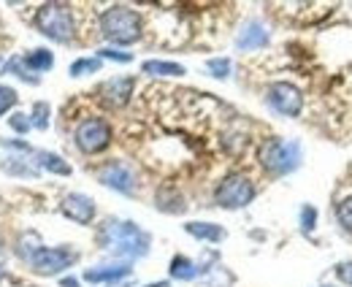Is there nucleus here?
I'll use <instances>...</instances> for the list:
<instances>
[{
	"label": "nucleus",
	"instance_id": "f257e3e1",
	"mask_svg": "<svg viewBox=\"0 0 352 287\" xmlns=\"http://www.w3.org/2000/svg\"><path fill=\"white\" fill-rule=\"evenodd\" d=\"M98 244H100V249H106L109 255L131 263L135 257L149 255L152 236L141 225L131 222V220H114V217H109L98 228Z\"/></svg>",
	"mask_w": 352,
	"mask_h": 287
},
{
	"label": "nucleus",
	"instance_id": "f03ea898",
	"mask_svg": "<svg viewBox=\"0 0 352 287\" xmlns=\"http://www.w3.org/2000/svg\"><path fill=\"white\" fill-rule=\"evenodd\" d=\"M100 36L117 46H131L144 36V19L131 6H109L98 19Z\"/></svg>",
	"mask_w": 352,
	"mask_h": 287
},
{
	"label": "nucleus",
	"instance_id": "7ed1b4c3",
	"mask_svg": "<svg viewBox=\"0 0 352 287\" xmlns=\"http://www.w3.org/2000/svg\"><path fill=\"white\" fill-rule=\"evenodd\" d=\"M36 30L54 43H68L76 36V11L68 3H44L33 17Z\"/></svg>",
	"mask_w": 352,
	"mask_h": 287
},
{
	"label": "nucleus",
	"instance_id": "20e7f679",
	"mask_svg": "<svg viewBox=\"0 0 352 287\" xmlns=\"http://www.w3.org/2000/svg\"><path fill=\"white\" fill-rule=\"evenodd\" d=\"M258 163L271 176H287L301 165V144L287 138H265L258 147Z\"/></svg>",
	"mask_w": 352,
	"mask_h": 287
},
{
	"label": "nucleus",
	"instance_id": "39448f33",
	"mask_svg": "<svg viewBox=\"0 0 352 287\" xmlns=\"http://www.w3.org/2000/svg\"><path fill=\"white\" fill-rule=\"evenodd\" d=\"M255 195H258L255 182H252L247 173L233 171V173L222 176V182L217 184V190H214V204L220 206V209H228V211H239V209H247V206L252 204Z\"/></svg>",
	"mask_w": 352,
	"mask_h": 287
},
{
	"label": "nucleus",
	"instance_id": "423d86ee",
	"mask_svg": "<svg viewBox=\"0 0 352 287\" xmlns=\"http://www.w3.org/2000/svg\"><path fill=\"white\" fill-rule=\"evenodd\" d=\"M76 260H79V252L71 244L41 246V249L30 257L28 268H30V274H36V277H60V274H65L68 268H74Z\"/></svg>",
	"mask_w": 352,
	"mask_h": 287
},
{
	"label": "nucleus",
	"instance_id": "0eeeda50",
	"mask_svg": "<svg viewBox=\"0 0 352 287\" xmlns=\"http://www.w3.org/2000/svg\"><path fill=\"white\" fill-rule=\"evenodd\" d=\"M111 138H114L111 125L106 120H100V117H87L74 130V144L85 155H100L103 149L111 147Z\"/></svg>",
	"mask_w": 352,
	"mask_h": 287
},
{
	"label": "nucleus",
	"instance_id": "6e6552de",
	"mask_svg": "<svg viewBox=\"0 0 352 287\" xmlns=\"http://www.w3.org/2000/svg\"><path fill=\"white\" fill-rule=\"evenodd\" d=\"M265 103L271 111L282 114V117H298L301 109H304V95L296 84L290 82H274L265 89Z\"/></svg>",
	"mask_w": 352,
	"mask_h": 287
},
{
	"label": "nucleus",
	"instance_id": "1a4fd4ad",
	"mask_svg": "<svg viewBox=\"0 0 352 287\" xmlns=\"http://www.w3.org/2000/svg\"><path fill=\"white\" fill-rule=\"evenodd\" d=\"M98 179L103 187L109 190H117L122 195H133L135 187H138V179H135V171L133 165H128L125 160H109L98 168Z\"/></svg>",
	"mask_w": 352,
	"mask_h": 287
},
{
	"label": "nucleus",
	"instance_id": "9d476101",
	"mask_svg": "<svg viewBox=\"0 0 352 287\" xmlns=\"http://www.w3.org/2000/svg\"><path fill=\"white\" fill-rule=\"evenodd\" d=\"M133 87H135L133 76H114V79H106V82L98 87V98L109 109H122L131 100Z\"/></svg>",
	"mask_w": 352,
	"mask_h": 287
},
{
	"label": "nucleus",
	"instance_id": "9b49d317",
	"mask_svg": "<svg viewBox=\"0 0 352 287\" xmlns=\"http://www.w3.org/2000/svg\"><path fill=\"white\" fill-rule=\"evenodd\" d=\"M63 214L68 217V220H74L76 225H92L95 222V214H98V206L95 201L85 195V193H68L65 198H63Z\"/></svg>",
	"mask_w": 352,
	"mask_h": 287
},
{
	"label": "nucleus",
	"instance_id": "f8f14e48",
	"mask_svg": "<svg viewBox=\"0 0 352 287\" xmlns=\"http://www.w3.org/2000/svg\"><path fill=\"white\" fill-rule=\"evenodd\" d=\"M133 274V266L120 260V263H109V266H92L82 274V279L89 285H117L122 279H128Z\"/></svg>",
	"mask_w": 352,
	"mask_h": 287
},
{
	"label": "nucleus",
	"instance_id": "ddd939ff",
	"mask_svg": "<svg viewBox=\"0 0 352 287\" xmlns=\"http://www.w3.org/2000/svg\"><path fill=\"white\" fill-rule=\"evenodd\" d=\"M268 41H271L268 28H265L263 22H258V19H250L239 30V36H236V49H241V52H258V49H265Z\"/></svg>",
	"mask_w": 352,
	"mask_h": 287
},
{
	"label": "nucleus",
	"instance_id": "4468645a",
	"mask_svg": "<svg viewBox=\"0 0 352 287\" xmlns=\"http://www.w3.org/2000/svg\"><path fill=\"white\" fill-rule=\"evenodd\" d=\"M0 171H6L8 176H22V179H38L41 173V168L30 158H19V155H8L6 160H0Z\"/></svg>",
	"mask_w": 352,
	"mask_h": 287
},
{
	"label": "nucleus",
	"instance_id": "2eb2a0df",
	"mask_svg": "<svg viewBox=\"0 0 352 287\" xmlns=\"http://www.w3.org/2000/svg\"><path fill=\"white\" fill-rule=\"evenodd\" d=\"M168 274H171V279H179V282H192L204 274V268L195 260H190L187 255H174V260L168 266Z\"/></svg>",
	"mask_w": 352,
	"mask_h": 287
},
{
	"label": "nucleus",
	"instance_id": "dca6fc26",
	"mask_svg": "<svg viewBox=\"0 0 352 287\" xmlns=\"http://www.w3.org/2000/svg\"><path fill=\"white\" fill-rule=\"evenodd\" d=\"M184 231L198 239V242H209V244H220L225 239V228L222 225H214V222H187Z\"/></svg>",
	"mask_w": 352,
	"mask_h": 287
},
{
	"label": "nucleus",
	"instance_id": "f3484780",
	"mask_svg": "<svg viewBox=\"0 0 352 287\" xmlns=\"http://www.w3.org/2000/svg\"><path fill=\"white\" fill-rule=\"evenodd\" d=\"M33 163L38 165L41 171H49V173H57V176H71L74 173V168L65 163L60 155H54V152H46V149H36L33 152Z\"/></svg>",
	"mask_w": 352,
	"mask_h": 287
},
{
	"label": "nucleus",
	"instance_id": "a211bd4d",
	"mask_svg": "<svg viewBox=\"0 0 352 287\" xmlns=\"http://www.w3.org/2000/svg\"><path fill=\"white\" fill-rule=\"evenodd\" d=\"M155 204L160 211H166V214H182L187 204H184V195L174 190V187H160L157 190V195H155Z\"/></svg>",
	"mask_w": 352,
	"mask_h": 287
},
{
	"label": "nucleus",
	"instance_id": "6ab92c4d",
	"mask_svg": "<svg viewBox=\"0 0 352 287\" xmlns=\"http://www.w3.org/2000/svg\"><path fill=\"white\" fill-rule=\"evenodd\" d=\"M41 246L44 244H41V239H38V233H36V231H25V233L16 239V244H14V255L28 266V263H30V257H33Z\"/></svg>",
	"mask_w": 352,
	"mask_h": 287
},
{
	"label": "nucleus",
	"instance_id": "aec40b11",
	"mask_svg": "<svg viewBox=\"0 0 352 287\" xmlns=\"http://www.w3.org/2000/svg\"><path fill=\"white\" fill-rule=\"evenodd\" d=\"M22 63H25V68L33 71V74H46V71H52V65H54V54H52L49 49H33V52H28V54L22 57Z\"/></svg>",
	"mask_w": 352,
	"mask_h": 287
},
{
	"label": "nucleus",
	"instance_id": "412c9836",
	"mask_svg": "<svg viewBox=\"0 0 352 287\" xmlns=\"http://www.w3.org/2000/svg\"><path fill=\"white\" fill-rule=\"evenodd\" d=\"M141 71H144L146 76H184V74H187L184 65L168 63V60H146V63L141 65Z\"/></svg>",
	"mask_w": 352,
	"mask_h": 287
},
{
	"label": "nucleus",
	"instance_id": "4be33fe9",
	"mask_svg": "<svg viewBox=\"0 0 352 287\" xmlns=\"http://www.w3.org/2000/svg\"><path fill=\"white\" fill-rule=\"evenodd\" d=\"M100 65H103V60L100 57H79V60H74L71 63V76H89V74H98L100 71Z\"/></svg>",
	"mask_w": 352,
	"mask_h": 287
},
{
	"label": "nucleus",
	"instance_id": "5701e85b",
	"mask_svg": "<svg viewBox=\"0 0 352 287\" xmlns=\"http://www.w3.org/2000/svg\"><path fill=\"white\" fill-rule=\"evenodd\" d=\"M3 74H14V76H19L22 82L28 84H38V76H33L28 68H25V63H22V57H11L6 65H3Z\"/></svg>",
	"mask_w": 352,
	"mask_h": 287
},
{
	"label": "nucleus",
	"instance_id": "b1692460",
	"mask_svg": "<svg viewBox=\"0 0 352 287\" xmlns=\"http://www.w3.org/2000/svg\"><path fill=\"white\" fill-rule=\"evenodd\" d=\"M336 222H339V228H342L344 233L352 236V195L342 198V201L336 204Z\"/></svg>",
	"mask_w": 352,
	"mask_h": 287
},
{
	"label": "nucleus",
	"instance_id": "393cba45",
	"mask_svg": "<svg viewBox=\"0 0 352 287\" xmlns=\"http://www.w3.org/2000/svg\"><path fill=\"white\" fill-rule=\"evenodd\" d=\"M49 117H52V106H49L46 100L33 103V111H30V123H33V127L46 130V127H49Z\"/></svg>",
	"mask_w": 352,
	"mask_h": 287
},
{
	"label": "nucleus",
	"instance_id": "a878e982",
	"mask_svg": "<svg viewBox=\"0 0 352 287\" xmlns=\"http://www.w3.org/2000/svg\"><path fill=\"white\" fill-rule=\"evenodd\" d=\"M206 71L214 76V79H228L230 76V60L228 57H212L206 63Z\"/></svg>",
	"mask_w": 352,
	"mask_h": 287
},
{
	"label": "nucleus",
	"instance_id": "bb28decb",
	"mask_svg": "<svg viewBox=\"0 0 352 287\" xmlns=\"http://www.w3.org/2000/svg\"><path fill=\"white\" fill-rule=\"evenodd\" d=\"M16 103H19L16 89H14V87H8V84H0V117H3V114H8V109H14Z\"/></svg>",
	"mask_w": 352,
	"mask_h": 287
},
{
	"label": "nucleus",
	"instance_id": "cd10ccee",
	"mask_svg": "<svg viewBox=\"0 0 352 287\" xmlns=\"http://www.w3.org/2000/svg\"><path fill=\"white\" fill-rule=\"evenodd\" d=\"M8 127L14 130V133H19V136H25V133H30V114H22V111H14L11 117H8Z\"/></svg>",
	"mask_w": 352,
	"mask_h": 287
},
{
	"label": "nucleus",
	"instance_id": "c85d7f7f",
	"mask_svg": "<svg viewBox=\"0 0 352 287\" xmlns=\"http://www.w3.org/2000/svg\"><path fill=\"white\" fill-rule=\"evenodd\" d=\"M298 225H301V231L304 233H311L314 231V225H317V209L314 206H304L301 209V214H298Z\"/></svg>",
	"mask_w": 352,
	"mask_h": 287
},
{
	"label": "nucleus",
	"instance_id": "c756f323",
	"mask_svg": "<svg viewBox=\"0 0 352 287\" xmlns=\"http://www.w3.org/2000/svg\"><path fill=\"white\" fill-rule=\"evenodd\" d=\"M98 57H100V60H114V63H131L133 60L131 52H122V49H114V46H103V49L98 52Z\"/></svg>",
	"mask_w": 352,
	"mask_h": 287
},
{
	"label": "nucleus",
	"instance_id": "7c9ffc66",
	"mask_svg": "<svg viewBox=\"0 0 352 287\" xmlns=\"http://www.w3.org/2000/svg\"><path fill=\"white\" fill-rule=\"evenodd\" d=\"M333 274H336V279H339L342 285L352 287V260H344V263H339V266L333 268Z\"/></svg>",
	"mask_w": 352,
	"mask_h": 287
},
{
	"label": "nucleus",
	"instance_id": "2f4dec72",
	"mask_svg": "<svg viewBox=\"0 0 352 287\" xmlns=\"http://www.w3.org/2000/svg\"><path fill=\"white\" fill-rule=\"evenodd\" d=\"M60 287H82V282H79L76 277H63V279H60Z\"/></svg>",
	"mask_w": 352,
	"mask_h": 287
},
{
	"label": "nucleus",
	"instance_id": "473e14b6",
	"mask_svg": "<svg viewBox=\"0 0 352 287\" xmlns=\"http://www.w3.org/2000/svg\"><path fill=\"white\" fill-rule=\"evenodd\" d=\"M144 287H171V285L163 279V282H149V285H144Z\"/></svg>",
	"mask_w": 352,
	"mask_h": 287
},
{
	"label": "nucleus",
	"instance_id": "72a5a7b5",
	"mask_svg": "<svg viewBox=\"0 0 352 287\" xmlns=\"http://www.w3.org/2000/svg\"><path fill=\"white\" fill-rule=\"evenodd\" d=\"M6 274H8V271H6V266L0 263V279H6Z\"/></svg>",
	"mask_w": 352,
	"mask_h": 287
},
{
	"label": "nucleus",
	"instance_id": "f704fd0d",
	"mask_svg": "<svg viewBox=\"0 0 352 287\" xmlns=\"http://www.w3.org/2000/svg\"><path fill=\"white\" fill-rule=\"evenodd\" d=\"M322 287H331V285H322Z\"/></svg>",
	"mask_w": 352,
	"mask_h": 287
}]
</instances>
